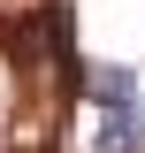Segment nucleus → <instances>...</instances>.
<instances>
[{
	"mask_svg": "<svg viewBox=\"0 0 145 153\" xmlns=\"http://www.w3.org/2000/svg\"><path fill=\"white\" fill-rule=\"evenodd\" d=\"M122 153H145V100L122 115Z\"/></svg>",
	"mask_w": 145,
	"mask_h": 153,
	"instance_id": "obj_1",
	"label": "nucleus"
},
{
	"mask_svg": "<svg viewBox=\"0 0 145 153\" xmlns=\"http://www.w3.org/2000/svg\"><path fill=\"white\" fill-rule=\"evenodd\" d=\"M0 153H8V130H0Z\"/></svg>",
	"mask_w": 145,
	"mask_h": 153,
	"instance_id": "obj_2",
	"label": "nucleus"
}]
</instances>
